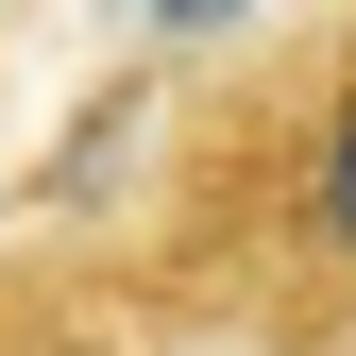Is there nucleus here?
Wrapping results in <instances>:
<instances>
[{
  "label": "nucleus",
  "mask_w": 356,
  "mask_h": 356,
  "mask_svg": "<svg viewBox=\"0 0 356 356\" xmlns=\"http://www.w3.org/2000/svg\"><path fill=\"white\" fill-rule=\"evenodd\" d=\"M119 289L220 356H356V0L170 102Z\"/></svg>",
  "instance_id": "obj_1"
},
{
  "label": "nucleus",
  "mask_w": 356,
  "mask_h": 356,
  "mask_svg": "<svg viewBox=\"0 0 356 356\" xmlns=\"http://www.w3.org/2000/svg\"><path fill=\"white\" fill-rule=\"evenodd\" d=\"M119 17H136V34H220L238 0H119Z\"/></svg>",
  "instance_id": "obj_2"
}]
</instances>
